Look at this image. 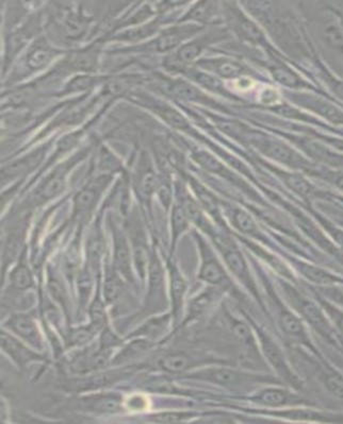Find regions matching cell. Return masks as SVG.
<instances>
[{
	"instance_id": "11",
	"label": "cell",
	"mask_w": 343,
	"mask_h": 424,
	"mask_svg": "<svg viewBox=\"0 0 343 424\" xmlns=\"http://www.w3.org/2000/svg\"><path fill=\"white\" fill-rule=\"evenodd\" d=\"M76 161L77 160L73 159L71 161L59 166L40 185L35 195V201L37 206H41V204L50 201L54 198L58 197L64 191L67 174Z\"/></svg>"
},
{
	"instance_id": "39",
	"label": "cell",
	"mask_w": 343,
	"mask_h": 424,
	"mask_svg": "<svg viewBox=\"0 0 343 424\" xmlns=\"http://www.w3.org/2000/svg\"><path fill=\"white\" fill-rule=\"evenodd\" d=\"M170 221H172L170 223H172V252H173L180 235L188 229L189 221H190L182 204H176L174 206Z\"/></svg>"
},
{
	"instance_id": "7",
	"label": "cell",
	"mask_w": 343,
	"mask_h": 424,
	"mask_svg": "<svg viewBox=\"0 0 343 424\" xmlns=\"http://www.w3.org/2000/svg\"><path fill=\"white\" fill-rule=\"evenodd\" d=\"M224 363L226 362L222 360H214L204 354L178 350V351H170L164 354L158 360L156 366L160 370L170 375H182L202 365L224 364Z\"/></svg>"
},
{
	"instance_id": "40",
	"label": "cell",
	"mask_w": 343,
	"mask_h": 424,
	"mask_svg": "<svg viewBox=\"0 0 343 424\" xmlns=\"http://www.w3.org/2000/svg\"><path fill=\"white\" fill-rule=\"evenodd\" d=\"M303 105L305 107H311V109L315 110L318 113L327 118L328 120L338 122V124H343V114L337 107H335L334 105H330V103L325 102V101L320 100V99H310V100L305 99Z\"/></svg>"
},
{
	"instance_id": "36",
	"label": "cell",
	"mask_w": 343,
	"mask_h": 424,
	"mask_svg": "<svg viewBox=\"0 0 343 424\" xmlns=\"http://www.w3.org/2000/svg\"><path fill=\"white\" fill-rule=\"evenodd\" d=\"M89 20L77 13H69L63 20L64 35L71 40H79L87 33Z\"/></svg>"
},
{
	"instance_id": "16",
	"label": "cell",
	"mask_w": 343,
	"mask_h": 424,
	"mask_svg": "<svg viewBox=\"0 0 343 424\" xmlns=\"http://www.w3.org/2000/svg\"><path fill=\"white\" fill-rule=\"evenodd\" d=\"M218 33H210V35H203V37L193 40L190 43L184 44L178 50L175 56L172 57V58L166 61V67L168 69H173L174 71H178V69H182L185 65L197 60L201 56L204 49L214 41V35H218Z\"/></svg>"
},
{
	"instance_id": "42",
	"label": "cell",
	"mask_w": 343,
	"mask_h": 424,
	"mask_svg": "<svg viewBox=\"0 0 343 424\" xmlns=\"http://www.w3.org/2000/svg\"><path fill=\"white\" fill-rule=\"evenodd\" d=\"M159 28V23L151 22L144 26L138 27V28L132 29V30L125 31L120 33L112 40L115 41L136 42L145 37H151Z\"/></svg>"
},
{
	"instance_id": "37",
	"label": "cell",
	"mask_w": 343,
	"mask_h": 424,
	"mask_svg": "<svg viewBox=\"0 0 343 424\" xmlns=\"http://www.w3.org/2000/svg\"><path fill=\"white\" fill-rule=\"evenodd\" d=\"M100 332L95 326L90 322L88 326H77L71 329L66 337L67 347L69 348H81L88 345L95 335Z\"/></svg>"
},
{
	"instance_id": "5",
	"label": "cell",
	"mask_w": 343,
	"mask_h": 424,
	"mask_svg": "<svg viewBox=\"0 0 343 424\" xmlns=\"http://www.w3.org/2000/svg\"><path fill=\"white\" fill-rule=\"evenodd\" d=\"M248 322L254 326L257 339L260 341L262 354H264L267 362L274 369L277 375L285 383H287L290 387L294 388V389H301L302 388V382H301L298 375L292 370L281 348L277 345V341L273 339L271 335L268 334L266 330L257 326L256 322H252L250 318H248Z\"/></svg>"
},
{
	"instance_id": "35",
	"label": "cell",
	"mask_w": 343,
	"mask_h": 424,
	"mask_svg": "<svg viewBox=\"0 0 343 424\" xmlns=\"http://www.w3.org/2000/svg\"><path fill=\"white\" fill-rule=\"evenodd\" d=\"M191 187L199 199V204L216 219L218 223H222L221 218L220 208H219L218 199L205 189L203 185L199 184L195 180H191Z\"/></svg>"
},
{
	"instance_id": "20",
	"label": "cell",
	"mask_w": 343,
	"mask_h": 424,
	"mask_svg": "<svg viewBox=\"0 0 343 424\" xmlns=\"http://www.w3.org/2000/svg\"><path fill=\"white\" fill-rule=\"evenodd\" d=\"M57 54V50H54L43 37L37 40L27 52V69L31 71H41L56 58Z\"/></svg>"
},
{
	"instance_id": "3",
	"label": "cell",
	"mask_w": 343,
	"mask_h": 424,
	"mask_svg": "<svg viewBox=\"0 0 343 424\" xmlns=\"http://www.w3.org/2000/svg\"><path fill=\"white\" fill-rule=\"evenodd\" d=\"M207 232L211 236L216 248L220 251L225 265L227 266L229 271L237 278V280L250 293V295L254 296L257 302L262 305V297H260V290L257 288L254 276L250 271V266L236 242L226 234L218 233L212 228H210Z\"/></svg>"
},
{
	"instance_id": "30",
	"label": "cell",
	"mask_w": 343,
	"mask_h": 424,
	"mask_svg": "<svg viewBox=\"0 0 343 424\" xmlns=\"http://www.w3.org/2000/svg\"><path fill=\"white\" fill-rule=\"evenodd\" d=\"M141 101L146 102L147 107L153 110L162 119L165 120L168 124H170L174 128L180 129V130L184 131L190 129V126H189L186 118L178 110L174 109V107H170L168 105L158 103V101H153L151 99H142Z\"/></svg>"
},
{
	"instance_id": "21",
	"label": "cell",
	"mask_w": 343,
	"mask_h": 424,
	"mask_svg": "<svg viewBox=\"0 0 343 424\" xmlns=\"http://www.w3.org/2000/svg\"><path fill=\"white\" fill-rule=\"evenodd\" d=\"M228 20L231 28L241 39L255 44L262 43L264 41L262 31L257 28L256 25L252 24V22L245 18L239 10L229 8Z\"/></svg>"
},
{
	"instance_id": "46",
	"label": "cell",
	"mask_w": 343,
	"mask_h": 424,
	"mask_svg": "<svg viewBox=\"0 0 343 424\" xmlns=\"http://www.w3.org/2000/svg\"><path fill=\"white\" fill-rule=\"evenodd\" d=\"M90 319H91V324L100 331H103L106 326H108L106 310H105L104 303L100 300V295L90 305Z\"/></svg>"
},
{
	"instance_id": "6",
	"label": "cell",
	"mask_w": 343,
	"mask_h": 424,
	"mask_svg": "<svg viewBox=\"0 0 343 424\" xmlns=\"http://www.w3.org/2000/svg\"><path fill=\"white\" fill-rule=\"evenodd\" d=\"M195 240L199 247L201 265H199V278L209 285L222 290H233V283L229 278L223 264L219 261L214 251L205 238L195 233Z\"/></svg>"
},
{
	"instance_id": "23",
	"label": "cell",
	"mask_w": 343,
	"mask_h": 424,
	"mask_svg": "<svg viewBox=\"0 0 343 424\" xmlns=\"http://www.w3.org/2000/svg\"><path fill=\"white\" fill-rule=\"evenodd\" d=\"M172 315L157 316L147 320L142 326H139L134 332L130 333L128 338H145L149 341H155L163 336L170 326Z\"/></svg>"
},
{
	"instance_id": "9",
	"label": "cell",
	"mask_w": 343,
	"mask_h": 424,
	"mask_svg": "<svg viewBox=\"0 0 343 424\" xmlns=\"http://www.w3.org/2000/svg\"><path fill=\"white\" fill-rule=\"evenodd\" d=\"M250 401L255 404L268 408H287V407L310 405L302 396L291 390L277 386L262 388L250 396Z\"/></svg>"
},
{
	"instance_id": "34",
	"label": "cell",
	"mask_w": 343,
	"mask_h": 424,
	"mask_svg": "<svg viewBox=\"0 0 343 424\" xmlns=\"http://www.w3.org/2000/svg\"><path fill=\"white\" fill-rule=\"evenodd\" d=\"M98 50L94 48H88L86 50L74 54L66 65L71 71H94L98 64Z\"/></svg>"
},
{
	"instance_id": "15",
	"label": "cell",
	"mask_w": 343,
	"mask_h": 424,
	"mask_svg": "<svg viewBox=\"0 0 343 424\" xmlns=\"http://www.w3.org/2000/svg\"><path fill=\"white\" fill-rule=\"evenodd\" d=\"M255 146L258 147L264 155H268L271 159L277 160L286 165L300 167L304 165L305 160L298 155L296 151H292L290 147L281 144L274 139H264V137H257L254 141Z\"/></svg>"
},
{
	"instance_id": "24",
	"label": "cell",
	"mask_w": 343,
	"mask_h": 424,
	"mask_svg": "<svg viewBox=\"0 0 343 424\" xmlns=\"http://www.w3.org/2000/svg\"><path fill=\"white\" fill-rule=\"evenodd\" d=\"M155 343L145 338H132L111 360V365L121 366L127 365L138 358H142L149 350L153 349Z\"/></svg>"
},
{
	"instance_id": "8",
	"label": "cell",
	"mask_w": 343,
	"mask_h": 424,
	"mask_svg": "<svg viewBox=\"0 0 343 424\" xmlns=\"http://www.w3.org/2000/svg\"><path fill=\"white\" fill-rule=\"evenodd\" d=\"M111 176L104 175L94 180L90 181L86 187H82L74 198V218L84 219L89 216L95 208L100 196L108 187Z\"/></svg>"
},
{
	"instance_id": "41",
	"label": "cell",
	"mask_w": 343,
	"mask_h": 424,
	"mask_svg": "<svg viewBox=\"0 0 343 424\" xmlns=\"http://www.w3.org/2000/svg\"><path fill=\"white\" fill-rule=\"evenodd\" d=\"M279 175L290 189L302 197H309L315 192L313 185L298 175L288 174V172H279Z\"/></svg>"
},
{
	"instance_id": "14",
	"label": "cell",
	"mask_w": 343,
	"mask_h": 424,
	"mask_svg": "<svg viewBox=\"0 0 343 424\" xmlns=\"http://www.w3.org/2000/svg\"><path fill=\"white\" fill-rule=\"evenodd\" d=\"M201 27L194 25H186V26L170 27L161 33L155 41L151 42L149 46H143L157 52H168L175 49L185 40L192 37L195 33L201 30Z\"/></svg>"
},
{
	"instance_id": "1",
	"label": "cell",
	"mask_w": 343,
	"mask_h": 424,
	"mask_svg": "<svg viewBox=\"0 0 343 424\" xmlns=\"http://www.w3.org/2000/svg\"><path fill=\"white\" fill-rule=\"evenodd\" d=\"M187 379L195 381L207 382L209 384L226 388L228 390L250 389L254 386L262 383L277 384L279 379L270 375H256L246 372L239 369L231 368L228 366H210L207 368L199 369L190 375H186Z\"/></svg>"
},
{
	"instance_id": "32",
	"label": "cell",
	"mask_w": 343,
	"mask_h": 424,
	"mask_svg": "<svg viewBox=\"0 0 343 424\" xmlns=\"http://www.w3.org/2000/svg\"><path fill=\"white\" fill-rule=\"evenodd\" d=\"M44 157V149H39L37 153H31L30 157H25L24 159L10 164L9 166L3 170V181L16 178L23 174H27L40 163Z\"/></svg>"
},
{
	"instance_id": "50",
	"label": "cell",
	"mask_w": 343,
	"mask_h": 424,
	"mask_svg": "<svg viewBox=\"0 0 343 424\" xmlns=\"http://www.w3.org/2000/svg\"><path fill=\"white\" fill-rule=\"evenodd\" d=\"M319 301L321 303V307H323L324 312L328 314L330 319L336 324L337 328L343 333V312H341L340 310L337 309L336 307L330 305V303L326 302L325 300L320 299Z\"/></svg>"
},
{
	"instance_id": "43",
	"label": "cell",
	"mask_w": 343,
	"mask_h": 424,
	"mask_svg": "<svg viewBox=\"0 0 343 424\" xmlns=\"http://www.w3.org/2000/svg\"><path fill=\"white\" fill-rule=\"evenodd\" d=\"M119 272L115 268L107 270L106 280H105V299L107 302H115L119 299L122 292L121 278L117 276Z\"/></svg>"
},
{
	"instance_id": "19",
	"label": "cell",
	"mask_w": 343,
	"mask_h": 424,
	"mask_svg": "<svg viewBox=\"0 0 343 424\" xmlns=\"http://www.w3.org/2000/svg\"><path fill=\"white\" fill-rule=\"evenodd\" d=\"M149 296L147 307L157 309L164 301V269L155 251L151 253L149 267Z\"/></svg>"
},
{
	"instance_id": "45",
	"label": "cell",
	"mask_w": 343,
	"mask_h": 424,
	"mask_svg": "<svg viewBox=\"0 0 343 424\" xmlns=\"http://www.w3.org/2000/svg\"><path fill=\"white\" fill-rule=\"evenodd\" d=\"M189 76H190V78H192L195 82L202 84V86H203L204 88H207V90L218 93V94H228V93H226V90H225L224 86H223V83L220 81V79L214 77V76L197 71H192Z\"/></svg>"
},
{
	"instance_id": "18",
	"label": "cell",
	"mask_w": 343,
	"mask_h": 424,
	"mask_svg": "<svg viewBox=\"0 0 343 424\" xmlns=\"http://www.w3.org/2000/svg\"><path fill=\"white\" fill-rule=\"evenodd\" d=\"M168 271L170 278V303H172L170 315L174 322H178L184 309L185 296H186L188 284L178 266L170 259L168 261Z\"/></svg>"
},
{
	"instance_id": "33",
	"label": "cell",
	"mask_w": 343,
	"mask_h": 424,
	"mask_svg": "<svg viewBox=\"0 0 343 424\" xmlns=\"http://www.w3.org/2000/svg\"><path fill=\"white\" fill-rule=\"evenodd\" d=\"M193 158H194L195 161H197L202 167L205 168L208 172H214V174L219 175V176L225 177V179L231 181V182L235 183L236 185L241 184V181H240L233 172L226 170V168H225L216 158L212 157L211 155L206 153V151H195V153H193Z\"/></svg>"
},
{
	"instance_id": "13",
	"label": "cell",
	"mask_w": 343,
	"mask_h": 424,
	"mask_svg": "<svg viewBox=\"0 0 343 424\" xmlns=\"http://www.w3.org/2000/svg\"><path fill=\"white\" fill-rule=\"evenodd\" d=\"M77 408L88 413H117L122 411L123 398L117 392H104L84 396L77 401Z\"/></svg>"
},
{
	"instance_id": "2",
	"label": "cell",
	"mask_w": 343,
	"mask_h": 424,
	"mask_svg": "<svg viewBox=\"0 0 343 424\" xmlns=\"http://www.w3.org/2000/svg\"><path fill=\"white\" fill-rule=\"evenodd\" d=\"M281 288L292 310L296 311L318 334L321 335L326 341L336 343L334 329L324 314L323 307H320L300 288H296L293 284L287 281H281Z\"/></svg>"
},
{
	"instance_id": "52",
	"label": "cell",
	"mask_w": 343,
	"mask_h": 424,
	"mask_svg": "<svg viewBox=\"0 0 343 424\" xmlns=\"http://www.w3.org/2000/svg\"><path fill=\"white\" fill-rule=\"evenodd\" d=\"M326 179H327L328 181H330L335 187H338L339 189H341V191L343 192V174H340V172L328 174L327 176H326Z\"/></svg>"
},
{
	"instance_id": "12",
	"label": "cell",
	"mask_w": 343,
	"mask_h": 424,
	"mask_svg": "<svg viewBox=\"0 0 343 424\" xmlns=\"http://www.w3.org/2000/svg\"><path fill=\"white\" fill-rule=\"evenodd\" d=\"M112 225L113 232V265L115 270L128 281L134 283L132 278V253L127 238L117 225Z\"/></svg>"
},
{
	"instance_id": "48",
	"label": "cell",
	"mask_w": 343,
	"mask_h": 424,
	"mask_svg": "<svg viewBox=\"0 0 343 424\" xmlns=\"http://www.w3.org/2000/svg\"><path fill=\"white\" fill-rule=\"evenodd\" d=\"M194 415L193 411H165L153 415L151 421L156 423H180L191 419Z\"/></svg>"
},
{
	"instance_id": "47",
	"label": "cell",
	"mask_w": 343,
	"mask_h": 424,
	"mask_svg": "<svg viewBox=\"0 0 343 424\" xmlns=\"http://www.w3.org/2000/svg\"><path fill=\"white\" fill-rule=\"evenodd\" d=\"M324 384L337 398L343 401V377L332 369L324 371Z\"/></svg>"
},
{
	"instance_id": "22",
	"label": "cell",
	"mask_w": 343,
	"mask_h": 424,
	"mask_svg": "<svg viewBox=\"0 0 343 424\" xmlns=\"http://www.w3.org/2000/svg\"><path fill=\"white\" fill-rule=\"evenodd\" d=\"M199 65L206 71H211L219 77L227 78V79L241 77L248 71L241 63L231 59H205L199 61Z\"/></svg>"
},
{
	"instance_id": "17",
	"label": "cell",
	"mask_w": 343,
	"mask_h": 424,
	"mask_svg": "<svg viewBox=\"0 0 343 424\" xmlns=\"http://www.w3.org/2000/svg\"><path fill=\"white\" fill-rule=\"evenodd\" d=\"M1 348L21 368H24L30 363L43 360L35 349H30L29 346L25 345L18 337L9 334L7 331L1 332Z\"/></svg>"
},
{
	"instance_id": "49",
	"label": "cell",
	"mask_w": 343,
	"mask_h": 424,
	"mask_svg": "<svg viewBox=\"0 0 343 424\" xmlns=\"http://www.w3.org/2000/svg\"><path fill=\"white\" fill-rule=\"evenodd\" d=\"M273 77L279 83L290 86V88H296V86H300L301 82H302L296 73H292L290 69H286V67H277L273 71Z\"/></svg>"
},
{
	"instance_id": "31",
	"label": "cell",
	"mask_w": 343,
	"mask_h": 424,
	"mask_svg": "<svg viewBox=\"0 0 343 424\" xmlns=\"http://www.w3.org/2000/svg\"><path fill=\"white\" fill-rule=\"evenodd\" d=\"M226 317L229 326H231V333L238 339V341L241 343L246 349L250 350L252 353H258L256 339L252 335V331L250 330V326L243 320L233 317L231 314L226 313Z\"/></svg>"
},
{
	"instance_id": "25",
	"label": "cell",
	"mask_w": 343,
	"mask_h": 424,
	"mask_svg": "<svg viewBox=\"0 0 343 424\" xmlns=\"http://www.w3.org/2000/svg\"><path fill=\"white\" fill-rule=\"evenodd\" d=\"M266 415L285 418L294 421H334V415L321 413L313 408H281L279 411H260Z\"/></svg>"
},
{
	"instance_id": "26",
	"label": "cell",
	"mask_w": 343,
	"mask_h": 424,
	"mask_svg": "<svg viewBox=\"0 0 343 424\" xmlns=\"http://www.w3.org/2000/svg\"><path fill=\"white\" fill-rule=\"evenodd\" d=\"M294 266L305 278L318 285L330 286L335 285V284H343V278H341L340 276L330 273L318 266L301 261H294Z\"/></svg>"
},
{
	"instance_id": "27",
	"label": "cell",
	"mask_w": 343,
	"mask_h": 424,
	"mask_svg": "<svg viewBox=\"0 0 343 424\" xmlns=\"http://www.w3.org/2000/svg\"><path fill=\"white\" fill-rule=\"evenodd\" d=\"M10 283H11V288L20 293L26 292L35 286V278L27 261L26 252L23 253L20 261L12 269L10 273Z\"/></svg>"
},
{
	"instance_id": "4",
	"label": "cell",
	"mask_w": 343,
	"mask_h": 424,
	"mask_svg": "<svg viewBox=\"0 0 343 424\" xmlns=\"http://www.w3.org/2000/svg\"><path fill=\"white\" fill-rule=\"evenodd\" d=\"M262 282L266 286L267 293H268L269 298L272 299L273 305H274L275 311L277 312V319H279V328L283 331L284 334L293 341L294 343L305 346L309 350L317 354V350L313 347L311 343L310 337L307 333L305 328L304 322H302L300 317L294 313L291 310L286 307L285 303L277 297V292L273 290L272 286L269 285L268 278L266 276H262Z\"/></svg>"
},
{
	"instance_id": "29",
	"label": "cell",
	"mask_w": 343,
	"mask_h": 424,
	"mask_svg": "<svg viewBox=\"0 0 343 424\" xmlns=\"http://www.w3.org/2000/svg\"><path fill=\"white\" fill-rule=\"evenodd\" d=\"M229 217H231L233 227L244 235L250 236L256 240H264V236L262 235L260 228L255 223L252 217L245 211L240 208H229Z\"/></svg>"
},
{
	"instance_id": "44",
	"label": "cell",
	"mask_w": 343,
	"mask_h": 424,
	"mask_svg": "<svg viewBox=\"0 0 343 424\" xmlns=\"http://www.w3.org/2000/svg\"><path fill=\"white\" fill-rule=\"evenodd\" d=\"M136 187L141 195L145 198L151 197L157 189V180L151 168L145 167L144 170H140L136 178Z\"/></svg>"
},
{
	"instance_id": "51",
	"label": "cell",
	"mask_w": 343,
	"mask_h": 424,
	"mask_svg": "<svg viewBox=\"0 0 343 424\" xmlns=\"http://www.w3.org/2000/svg\"><path fill=\"white\" fill-rule=\"evenodd\" d=\"M95 82L96 79L90 76H79L69 82V86H66V92H79V90H86L93 86Z\"/></svg>"
},
{
	"instance_id": "10",
	"label": "cell",
	"mask_w": 343,
	"mask_h": 424,
	"mask_svg": "<svg viewBox=\"0 0 343 424\" xmlns=\"http://www.w3.org/2000/svg\"><path fill=\"white\" fill-rule=\"evenodd\" d=\"M5 328L12 331L14 335L30 346L33 349L43 351V337L35 316L31 314H14L6 322Z\"/></svg>"
},
{
	"instance_id": "38",
	"label": "cell",
	"mask_w": 343,
	"mask_h": 424,
	"mask_svg": "<svg viewBox=\"0 0 343 424\" xmlns=\"http://www.w3.org/2000/svg\"><path fill=\"white\" fill-rule=\"evenodd\" d=\"M218 13V4L214 1H202L197 3L184 18L182 22L187 20H197V22L208 23L214 20Z\"/></svg>"
},
{
	"instance_id": "28",
	"label": "cell",
	"mask_w": 343,
	"mask_h": 424,
	"mask_svg": "<svg viewBox=\"0 0 343 424\" xmlns=\"http://www.w3.org/2000/svg\"><path fill=\"white\" fill-rule=\"evenodd\" d=\"M164 88L168 95L182 100L194 101V102L207 103V105L210 102L209 98L203 95V93L182 80L168 81V83L164 84Z\"/></svg>"
}]
</instances>
